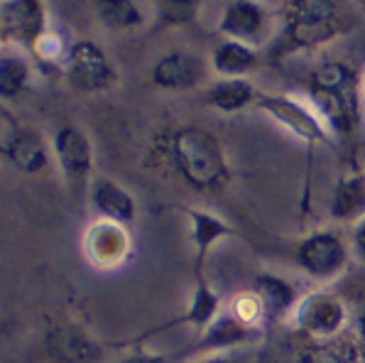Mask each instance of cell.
I'll return each instance as SVG.
<instances>
[{"label": "cell", "instance_id": "1", "mask_svg": "<svg viewBox=\"0 0 365 363\" xmlns=\"http://www.w3.org/2000/svg\"><path fill=\"white\" fill-rule=\"evenodd\" d=\"M165 158L179 180L199 194L221 192L233 177L221 140L201 126L177 128L167 138Z\"/></svg>", "mask_w": 365, "mask_h": 363}, {"label": "cell", "instance_id": "2", "mask_svg": "<svg viewBox=\"0 0 365 363\" xmlns=\"http://www.w3.org/2000/svg\"><path fill=\"white\" fill-rule=\"evenodd\" d=\"M309 101L331 133H353L361 123V83L353 69L341 61H327L309 76Z\"/></svg>", "mask_w": 365, "mask_h": 363}, {"label": "cell", "instance_id": "3", "mask_svg": "<svg viewBox=\"0 0 365 363\" xmlns=\"http://www.w3.org/2000/svg\"><path fill=\"white\" fill-rule=\"evenodd\" d=\"M346 30V15L339 0H287L277 54H294L334 42Z\"/></svg>", "mask_w": 365, "mask_h": 363}, {"label": "cell", "instance_id": "4", "mask_svg": "<svg viewBox=\"0 0 365 363\" xmlns=\"http://www.w3.org/2000/svg\"><path fill=\"white\" fill-rule=\"evenodd\" d=\"M257 108L267 113L274 123L289 131L294 138L304 140L309 145L329 143L331 131L324 123L317 108L312 106L309 98L287 96V93H267V96H257Z\"/></svg>", "mask_w": 365, "mask_h": 363}, {"label": "cell", "instance_id": "5", "mask_svg": "<svg viewBox=\"0 0 365 363\" xmlns=\"http://www.w3.org/2000/svg\"><path fill=\"white\" fill-rule=\"evenodd\" d=\"M289 319L297 332L304 334L307 339L331 342L346 329L348 307L327 290H314L309 295H302Z\"/></svg>", "mask_w": 365, "mask_h": 363}, {"label": "cell", "instance_id": "6", "mask_svg": "<svg viewBox=\"0 0 365 363\" xmlns=\"http://www.w3.org/2000/svg\"><path fill=\"white\" fill-rule=\"evenodd\" d=\"M294 262L314 280H334L348 265V245L341 238V233L331 231V228H319L297 241Z\"/></svg>", "mask_w": 365, "mask_h": 363}, {"label": "cell", "instance_id": "7", "mask_svg": "<svg viewBox=\"0 0 365 363\" xmlns=\"http://www.w3.org/2000/svg\"><path fill=\"white\" fill-rule=\"evenodd\" d=\"M66 81L81 93H103L118 83V71L96 42L78 40L66 52Z\"/></svg>", "mask_w": 365, "mask_h": 363}, {"label": "cell", "instance_id": "8", "mask_svg": "<svg viewBox=\"0 0 365 363\" xmlns=\"http://www.w3.org/2000/svg\"><path fill=\"white\" fill-rule=\"evenodd\" d=\"M83 255L98 270H118L133 255V236L125 223L96 219L86 226L81 241Z\"/></svg>", "mask_w": 365, "mask_h": 363}, {"label": "cell", "instance_id": "9", "mask_svg": "<svg viewBox=\"0 0 365 363\" xmlns=\"http://www.w3.org/2000/svg\"><path fill=\"white\" fill-rule=\"evenodd\" d=\"M54 160L59 165V172L64 182L71 189H81L91 180L93 172V145L91 138L78 126H61L54 133Z\"/></svg>", "mask_w": 365, "mask_h": 363}, {"label": "cell", "instance_id": "10", "mask_svg": "<svg viewBox=\"0 0 365 363\" xmlns=\"http://www.w3.org/2000/svg\"><path fill=\"white\" fill-rule=\"evenodd\" d=\"M44 354L52 363H98L103 346L78 324H54L44 334Z\"/></svg>", "mask_w": 365, "mask_h": 363}, {"label": "cell", "instance_id": "11", "mask_svg": "<svg viewBox=\"0 0 365 363\" xmlns=\"http://www.w3.org/2000/svg\"><path fill=\"white\" fill-rule=\"evenodd\" d=\"M0 25L8 42L35 47L47 32V10L42 0H5L0 3Z\"/></svg>", "mask_w": 365, "mask_h": 363}, {"label": "cell", "instance_id": "12", "mask_svg": "<svg viewBox=\"0 0 365 363\" xmlns=\"http://www.w3.org/2000/svg\"><path fill=\"white\" fill-rule=\"evenodd\" d=\"M206 79V61L194 52L177 49L165 54L153 69V83L165 91H189Z\"/></svg>", "mask_w": 365, "mask_h": 363}, {"label": "cell", "instance_id": "13", "mask_svg": "<svg viewBox=\"0 0 365 363\" xmlns=\"http://www.w3.org/2000/svg\"><path fill=\"white\" fill-rule=\"evenodd\" d=\"M218 30L226 35V40H235L252 47L265 37L267 13L257 0H231L223 10Z\"/></svg>", "mask_w": 365, "mask_h": 363}, {"label": "cell", "instance_id": "14", "mask_svg": "<svg viewBox=\"0 0 365 363\" xmlns=\"http://www.w3.org/2000/svg\"><path fill=\"white\" fill-rule=\"evenodd\" d=\"M184 216H187L189 226V241H192V248L196 253V272H201L211 250L221 241H226V238H233L235 228L228 221H223L221 216L204 209H196V206L184 209Z\"/></svg>", "mask_w": 365, "mask_h": 363}, {"label": "cell", "instance_id": "15", "mask_svg": "<svg viewBox=\"0 0 365 363\" xmlns=\"http://www.w3.org/2000/svg\"><path fill=\"white\" fill-rule=\"evenodd\" d=\"M262 337V329H252L240 319H235L228 310H221V315L213 319L199 337L201 354H228L235 346L252 344Z\"/></svg>", "mask_w": 365, "mask_h": 363}, {"label": "cell", "instance_id": "16", "mask_svg": "<svg viewBox=\"0 0 365 363\" xmlns=\"http://www.w3.org/2000/svg\"><path fill=\"white\" fill-rule=\"evenodd\" d=\"M91 206L96 209L98 219H108L118 223H130L138 219V202L120 182L98 177L91 184Z\"/></svg>", "mask_w": 365, "mask_h": 363}, {"label": "cell", "instance_id": "17", "mask_svg": "<svg viewBox=\"0 0 365 363\" xmlns=\"http://www.w3.org/2000/svg\"><path fill=\"white\" fill-rule=\"evenodd\" d=\"M223 305H221V295L216 292V290L211 287L209 282H206V277L201 275V272H196V280H194V287H192V297H189V305L187 310H184V315H179L177 319L162 324L160 329H153L150 334H157L162 332V329H170V327H194L199 329V332H204L209 324L216 319L218 315H221Z\"/></svg>", "mask_w": 365, "mask_h": 363}, {"label": "cell", "instance_id": "18", "mask_svg": "<svg viewBox=\"0 0 365 363\" xmlns=\"http://www.w3.org/2000/svg\"><path fill=\"white\" fill-rule=\"evenodd\" d=\"M252 290L260 295L267 322H282L292 317L302 297L294 282H289L282 275H274V272H257L252 277Z\"/></svg>", "mask_w": 365, "mask_h": 363}, {"label": "cell", "instance_id": "19", "mask_svg": "<svg viewBox=\"0 0 365 363\" xmlns=\"http://www.w3.org/2000/svg\"><path fill=\"white\" fill-rule=\"evenodd\" d=\"M0 155L15 167V170L25 172V175H35L42 172L49 162L47 145L42 143V138L37 136L30 128H20L13 131L5 143L0 145Z\"/></svg>", "mask_w": 365, "mask_h": 363}, {"label": "cell", "instance_id": "20", "mask_svg": "<svg viewBox=\"0 0 365 363\" xmlns=\"http://www.w3.org/2000/svg\"><path fill=\"white\" fill-rule=\"evenodd\" d=\"M329 214L334 221L353 223L365 216V172H351L336 182L331 192Z\"/></svg>", "mask_w": 365, "mask_h": 363}, {"label": "cell", "instance_id": "21", "mask_svg": "<svg viewBox=\"0 0 365 363\" xmlns=\"http://www.w3.org/2000/svg\"><path fill=\"white\" fill-rule=\"evenodd\" d=\"M213 71L221 79H245V74H250L257 66V52L250 44L226 40L216 47L211 57Z\"/></svg>", "mask_w": 365, "mask_h": 363}, {"label": "cell", "instance_id": "22", "mask_svg": "<svg viewBox=\"0 0 365 363\" xmlns=\"http://www.w3.org/2000/svg\"><path fill=\"white\" fill-rule=\"evenodd\" d=\"M206 101L221 113H240L250 103H257V93L248 79H218L211 86Z\"/></svg>", "mask_w": 365, "mask_h": 363}, {"label": "cell", "instance_id": "23", "mask_svg": "<svg viewBox=\"0 0 365 363\" xmlns=\"http://www.w3.org/2000/svg\"><path fill=\"white\" fill-rule=\"evenodd\" d=\"M30 61L15 47H0V98L13 101L27 88Z\"/></svg>", "mask_w": 365, "mask_h": 363}, {"label": "cell", "instance_id": "24", "mask_svg": "<svg viewBox=\"0 0 365 363\" xmlns=\"http://www.w3.org/2000/svg\"><path fill=\"white\" fill-rule=\"evenodd\" d=\"M96 15L113 32L143 25V13L135 0H96Z\"/></svg>", "mask_w": 365, "mask_h": 363}, {"label": "cell", "instance_id": "25", "mask_svg": "<svg viewBox=\"0 0 365 363\" xmlns=\"http://www.w3.org/2000/svg\"><path fill=\"white\" fill-rule=\"evenodd\" d=\"M226 310L231 312L235 319H240V322L248 324V327H252V329H262V324L267 322L265 307H262L260 295H257L252 287L235 292L231 297V305H228Z\"/></svg>", "mask_w": 365, "mask_h": 363}, {"label": "cell", "instance_id": "26", "mask_svg": "<svg viewBox=\"0 0 365 363\" xmlns=\"http://www.w3.org/2000/svg\"><path fill=\"white\" fill-rule=\"evenodd\" d=\"M297 363H365V351L353 339L351 349H317L302 356Z\"/></svg>", "mask_w": 365, "mask_h": 363}, {"label": "cell", "instance_id": "27", "mask_svg": "<svg viewBox=\"0 0 365 363\" xmlns=\"http://www.w3.org/2000/svg\"><path fill=\"white\" fill-rule=\"evenodd\" d=\"M201 0H160L162 25H184L192 22L199 13Z\"/></svg>", "mask_w": 365, "mask_h": 363}, {"label": "cell", "instance_id": "28", "mask_svg": "<svg viewBox=\"0 0 365 363\" xmlns=\"http://www.w3.org/2000/svg\"><path fill=\"white\" fill-rule=\"evenodd\" d=\"M32 49H35L37 57L44 59V61H59L61 57H66L64 44H61L57 32H52V30L44 32V35L35 42V47H32Z\"/></svg>", "mask_w": 365, "mask_h": 363}, {"label": "cell", "instance_id": "29", "mask_svg": "<svg viewBox=\"0 0 365 363\" xmlns=\"http://www.w3.org/2000/svg\"><path fill=\"white\" fill-rule=\"evenodd\" d=\"M118 363H167V356L157 354V351H148V349H135L128 356H123Z\"/></svg>", "mask_w": 365, "mask_h": 363}, {"label": "cell", "instance_id": "30", "mask_svg": "<svg viewBox=\"0 0 365 363\" xmlns=\"http://www.w3.org/2000/svg\"><path fill=\"white\" fill-rule=\"evenodd\" d=\"M353 339L361 344V349L365 351V302L358 307L356 319H353Z\"/></svg>", "mask_w": 365, "mask_h": 363}, {"label": "cell", "instance_id": "31", "mask_svg": "<svg viewBox=\"0 0 365 363\" xmlns=\"http://www.w3.org/2000/svg\"><path fill=\"white\" fill-rule=\"evenodd\" d=\"M351 243H353V248H356V253L365 260V216L356 223V228H353Z\"/></svg>", "mask_w": 365, "mask_h": 363}, {"label": "cell", "instance_id": "32", "mask_svg": "<svg viewBox=\"0 0 365 363\" xmlns=\"http://www.w3.org/2000/svg\"><path fill=\"white\" fill-rule=\"evenodd\" d=\"M194 363H238V361H235L231 354H204Z\"/></svg>", "mask_w": 365, "mask_h": 363}, {"label": "cell", "instance_id": "33", "mask_svg": "<svg viewBox=\"0 0 365 363\" xmlns=\"http://www.w3.org/2000/svg\"><path fill=\"white\" fill-rule=\"evenodd\" d=\"M361 106H363V111H365V76H363V81H361Z\"/></svg>", "mask_w": 365, "mask_h": 363}, {"label": "cell", "instance_id": "34", "mask_svg": "<svg viewBox=\"0 0 365 363\" xmlns=\"http://www.w3.org/2000/svg\"><path fill=\"white\" fill-rule=\"evenodd\" d=\"M3 40H5V35H3V25H0V47H3Z\"/></svg>", "mask_w": 365, "mask_h": 363}, {"label": "cell", "instance_id": "35", "mask_svg": "<svg viewBox=\"0 0 365 363\" xmlns=\"http://www.w3.org/2000/svg\"><path fill=\"white\" fill-rule=\"evenodd\" d=\"M0 3H5V0H0Z\"/></svg>", "mask_w": 365, "mask_h": 363}]
</instances>
